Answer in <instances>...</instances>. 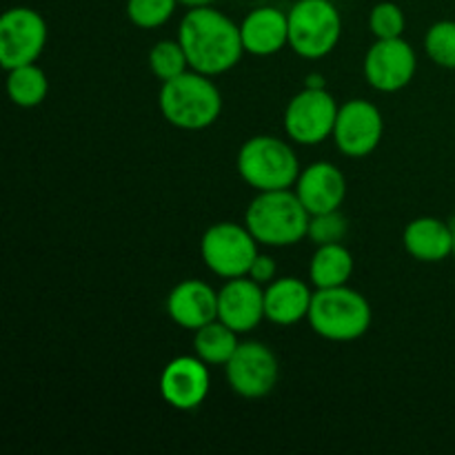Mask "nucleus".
<instances>
[{
    "mask_svg": "<svg viewBox=\"0 0 455 455\" xmlns=\"http://www.w3.org/2000/svg\"><path fill=\"white\" fill-rule=\"evenodd\" d=\"M293 187L311 216L336 212L342 207L347 196V180L342 172L333 163H324V160L302 169Z\"/></svg>",
    "mask_w": 455,
    "mask_h": 455,
    "instance_id": "15",
    "label": "nucleus"
},
{
    "mask_svg": "<svg viewBox=\"0 0 455 455\" xmlns=\"http://www.w3.org/2000/svg\"><path fill=\"white\" fill-rule=\"evenodd\" d=\"M407 18L395 3H378L369 13V29L378 40L403 38Z\"/></svg>",
    "mask_w": 455,
    "mask_h": 455,
    "instance_id": "26",
    "label": "nucleus"
},
{
    "mask_svg": "<svg viewBox=\"0 0 455 455\" xmlns=\"http://www.w3.org/2000/svg\"><path fill=\"white\" fill-rule=\"evenodd\" d=\"M149 67L154 76L163 83L185 74L189 69V60L182 49L180 40H160L149 52Z\"/></svg>",
    "mask_w": 455,
    "mask_h": 455,
    "instance_id": "23",
    "label": "nucleus"
},
{
    "mask_svg": "<svg viewBox=\"0 0 455 455\" xmlns=\"http://www.w3.org/2000/svg\"><path fill=\"white\" fill-rule=\"evenodd\" d=\"M425 52L443 69H455V20H438L427 29Z\"/></svg>",
    "mask_w": 455,
    "mask_h": 455,
    "instance_id": "24",
    "label": "nucleus"
},
{
    "mask_svg": "<svg viewBox=\"0 0 455 455\" xmlns=\"http://www.w3.org/2000/svg\"><path fill=\"white\" fill-rule=\"evenodd\" d=\"M349 231V222L342 216L340 209L327 213H315L309 220V231H307V238L320 247V244H333L342 243Z\"/></svg>",
    "mask_w": 455,
    "mask_h": 455,
    "instance_id": "27",
    "label": "nucleus"
},
{
    "mask_svg": "<svg viewBox=\"0 0 455 455\" xmlns=\"http://www.w3.org/2000/svg\"><path fill=\"white\" fill-rule=\"evenodd\" d=\"M354 275V256L342 243L320 244L309 262V278L315 289H331L347 284Z\"/></svg>",
    "mask_w": 455,
    "mask_h": 455,
    "instance_id": "20",
    "label": "nucleus"
},
{
    "mask_svg": "<svg viewBox=\"0 0 455 455\" xmlns=\"http://www.w3.org/2000/svg\"><path fill=\"white\" fill-rule=\"evenodd\" d=\"M311 329L329 342H354L369 331L373 320L367 298L347 284L331 289H315L309 307Z\"/></svg>",
    "mask_w": 455,
    "mask_h": 455,
    "instance_id": "4",
    "label": "nucleus"
},
{
    "mask_svg": "<svg viewBox=\"0 0 455 455\" xmlns=\"http://www.w3.org/2000/svg\"><path fill=\"white\" fill-rule=\"evenodd\" d=\"M338 102L324 87H307L289 100L284 109V132L298 145H320L333 136Z\"/></svg>",
    "mask_w": 455,
    "mask_h": 455,
    "instance_id": "8",
    "label": "nucleus"
},
{
    "mask_svg": "<svg viewBox=\"0 0 455 455\" xmlns=\"http://www.w3.org/2000/svg\"><path fill=\"white\" fill-rule=\"evenodd\" d=\"M385 133V120L373 102L355 98L338 109L333 142L347 158H367L378 149Z\"/></svg>",
    "mask_w": 455,
    "mask_h": 455,
    "instance_id": "11",
    "label": "nucleus"
},
{
    "mask_svg": "<svg viewBox=\"0 0 455 455\" xmlns=\"http://www.w3.org/2000/svg\"><path fill=\"white\" fill-rule=\"evenodd\" d=\"M404 249L420 262H443L453 256L451 225L440 218L422 216L409 222L403 234Z\"/></svg>",
    "mask_w": 455,
    "mask_h": 455,
    "instance_id": "19",
    "label": "nucleus"
},
{
    "mask_svg": "<svg viewBox=\"0 0 455 455\" xmlns=\"http://www.w3.org/2000/svg\"><path fill=\"white\" fill-rule=\"evenodd\" d=\"M194 336V351L203 363L209 367H225L229 363L231 355L238 349V333L231 327H227L222 320H213V323L204 324V327L196 329Z\"/></svg>",
    "mask_w": 455,
    "mask_h": 455,
    "instance_id": "21",
    "label": "nucleus"
},
{
    "mask_svg": "<svg viewBox=\"0 0 455 455\" xmlns=\"http://www.w3.org/2000/svg\"><path fill=\"white\" fill-rule=\"evenodd\" d=\"M311 213L296 191H258L247 207L244 225L265 247H291L307 238Z\"/></svg>",
    "mask_w": 455,
    "mask_h": 455,
    "instance_id": "3",
    "label": "nucleus"
},
{
    "mask_svg": "<svg viewBox=\"0 0 455 455\" xmlns=\"http://www.w3.org/2000/svg\"><path fill=\"white\" fill-rule=\"evenodd\" d=\"M218 320L235 333H249L265 320V289L249 275L227 280L218 291Z\"/></svg>",
    "mask_w": 455,
    "mask_h": 455,
    "instance_id": "14",
    "label": "nucleus"
},
{
    "mask_svg": "<svg viewBox=\"0 0 455 455\" xmlns=\"http://www.w3.org/2000/svg\"><path fill=\"white\" fill-rule=\"evenodd\" d=\"M449 225H451V235H453V258H455V218L449 220Z\"/></svg>",
    "mask_w": 455,
    "mask_h": 455,
    "instance_id": "30",
    "label": "nucleus"
},
{
    "mask_svg": "<svg viewBox=\"0 0 455 455\" xmlns=\"http://www.w3.org/2000/svg\"><path fill=\"white\" fill-rule=\"evenodd\" d=\"M180 4H185V7L194 9V7H209V4H213L216 0H178Z\"/></svg>",
    "mask_w": 455,
    "mask_h": 455,
    "instance_id": "29",
    "label": "nucleus"
},
{
    "mask_svg": "<svg viewBox=\"0 0 455 455\" xmlns=\"http://www.w3.org/2000/svg\"><path fill=\"white\" fill-rule=\"evenodd\" d=\"M238 173L251 189H291L300 176V163L291 147L275 136H253L240 147Z\"/></svg>",
    "mask_w": 455,
    "mask_h": 455,
    "instance_id": "5",
    "label": "nucleus"
},
{
    "mask_svg": "<svg viewBox=\"0 0 455 455\" xmlns=\"http://www.w3.org/2000/svg\"><path fill=\"white\" fill-rule=\"evenodd\" d=\"M178 40L189 60V69L204 76H220L234 69L243 58L240 25L209 7H194L182 16Z\"/></svg>",
    "mask_w": 455,
    "mask_h": 455,
    "instance_id": "1",
    "label": "nucleus"
},
{
    "mask_svg": "<svg viewBox=\"0 0 455 455\" xmlns=\"http://www.w3.org/2000/svg\"><path fill=\"white\" fill-rule=\"evenodd\" d=\"M163 118L182 132H203L212 127L222 111V96L212 76L187 69L163 83L158 96Z\"/></svg>",
    "mask_w": 455,
    "mask_h": 455,
    "instance_id": "2",
    "label": "nucleus"
},
{
    "mask_svg": "<svg viewBox=\"0 0 455 455\" xmlns=\"http://www.w3.org/2000/svg\"><path fill=\"white\" fill-rule=\"evenodd\" d=\"M364 78L380 93H395L407 87L418 69V56L403 38L376 40L364 56Z\"/></svg>",
    "mask_w": 455,
    "mask_h": 455,
    "instance_id": "12",
    "label": "nucleus"
},
{
    "mask_svg": "<svg viewBox=\"0 0 455 455\" xmlns=\"http://www.w3.org/2000/svg\"><path fill=\"white\" fill-rule=\"evenodd\" d=\"M212 389L209 364L198 355H178L160 373V395L178 411H194Z\"/></svg>",
    "mask_w": 455,
    "mask_h": 455,
    "instance_id": "13",
    "label": "nucleus"
},
{
    "mask_svg": "<svg viewBox=\"0 0 455 455\" xmlns=\"http://www.w3.org/2000/svg\"><path fill=\"white\" fill-rule=\"evenodd\" d=\"M244 52L267 58L289 44V18L278 7H258L240 22Z\"/></svg>",
    "mask_w": 455,
    "mask_h": 455,
    "instance_id": "17",
    "label": "nucleus"
},
{
    "mask_svg": "<svg viewBox=\"0 0 455 455\" xmlns=\"http://www.w3.org/2000/svg\"><path fill=\"white\" fill-rule=\"evenodd\" d=\"M275 274H278V265H275L274 258L267 256V253H258L247 275L251 280H256L258 284H262V287H265V284L274 283Z\"/></svg>",
    "mask_w": 455,
    "mask_h": 455,
    "instance_id": "28",
    "label": "nucleus"
},
{
    "mask_svg": "<svg viewBox=\"0 0 455 455\" xmlns=\"http://www.w3.org/2000/svg\"><path fill=\"white\" fill-rule=\"evenodd\" d=\"M167 314L178 327L196 331L218 320V291L203 280H182L169 293Z\"/></svg>",
    "mask_w": 455,
    "mask_h": 455,
    "instance_id": "16",
    "label": "nucleus"
},
{
    "mask_svg": "<svg viewBox=\"0 0 455 455\" xmlns=\"http://www.w3.org/2000/svg\"><path fill=\"white\" fill-rule=\"evenodd\" d=\"M311 289L302 280L287 275L275 278L265 289V318L280 327H291L309 315Z\"/></svg>",
    "mask_w": 455,
    "mask_h": 455,
    "instance_id": "18",
    "label": "nucleus"
},
{
    "mask_svg": "<svg viewBox=\"0 0 455 455\" xmlns=\"http://www.w3.org/2000/svg\"><path fill=\"white\" fill-rule=\"evenodd\" d=\"M225 376L234 394L244 400H260L278 385V358L267 345L256 340L240 342L225 364Z\"/></svg>",
    "mask_w": 455,
    "mask_h": 455,
    "instance_id": "10",
    "label": "nucleus"
},
{
    "mask_svg": "<svg viewBox=\"0 0 455 455\" xmlns=\"http://www.w3.org/2000/svg\"><path fill=\"white\" fill-rule=\"evenodd\" d=\"M178 0H127V18L140 29H158L172 20Z\"/></svg>",
    "mask_w": 455,
    "mask_h": 455,
    "instance_id": "25",
    "label": "nucleus"
},
{
    "mask_svg": "<svg viewBox=\"0 0 455 455\" xmlns=\"http://www.w3.org/2000/svg\"><path fill=\"white\" fill-rule=\"evenodd\" d=\"M47 44V22L36 9L13 7L0 18V65L4 71L31 65Z\"/></svg>",
    "mask_w": 455,
    "mask_h": 455,
    "instance_id": "9",
    "label": "nucleus"
},
{
    "mask_svg": "<svg viewBox=\"0 0 455 455\" xmlns=\"http://www.w3.org/2000/svg\"><path fill=\"white\" fill-rule=\"evenodd\" d=\"M287 18L289 47L305 60H320L340 43L342 18L331 0H298Z\"/></svg>",
    "mask_w": 455,
    "mask_h": 455,
    "instance_id": "6",
    "label": "nucleus"
},
{
    "mask_svg": "<svg viewBox=\"0 0 455 455\" xmlns=\"http://www.w3.org/2000/svg\"><path fill=\"white\" fill-rule=\"evenodd\" d=\"M7 93L13 105L22 109H34L43 105L49 93V80L36 62L7 71Z\"/></svg>",
    "mask_w": 455,
    "mask_h": 455,
    "instance_id": "22",
    "label": "nucleus"
},
{
    "mask_svg": "<svg viewBox=\"0 0 455 455\" xmlns=\"http://www.w3.org/2000/svg\"><path fill=\"white\" fill-rule=\"evenodd\" d=\"M258 240L247 225L216 222L209 227L200 240V256L207 269L220 278H243L249 274L258 251Z\"/></svg>",
    "mask_w": 455,
    "mask_h": 455,
    "instance_id": "7",
    "label": "nucleus"
}]
</instances>
